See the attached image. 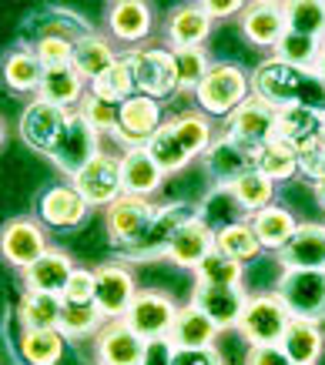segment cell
<instances>
[{"label":"cell","instance_id":"4dcf8cb0","mask_svg":"<svg viewBox=\"0 0 325 365\" xmlns=\"http://www.w3.org/2000/svg\"><path fill=\"white\" fill-rule=\"evenodd\" d=\"M114 61H118V54H114L111 41H108L104 34H91L88 31L74 41V61H71V67H74L88 84L101 78L108 67H114Z\"/></svg>","mask_w":325,"mask_h":365},{"label":"cell","instance_id":"7c38bea8","mask_svg":"<svg viewBox=\"0 0 325 365\" xmlns=\"http://www.w3.org/2000/svg\"><path fill=\"white\" fill-rule=\"evenodd\" d=\"M158 215V205L151 198H135V195H121L111 208L104 211V225H108V238L118 245V252L131 248L141 235L151 228Z\"/></svg>","mask_w":325,"mask_h":365},{"label":"cell","instance_id":"f6af8a7d","mask_svg":"<svg viewBox=\"0 0 325 365\" xmlns=\"http://www.w3.org/2000/svg\"><path fill=\"white\" fill-rule=\"evenodd\" d=\"M232 191H235L238 205L248 211V218H252L255 211L275 205V185H272L265 175H258V171H248L245 178H238L235 185H232Z\"/></svg>","mask_w":325,"mask_h":365},{"label":"cell","instance_id":"7dc6e473","mask_svg":"<svg viewBox=\"0 0 325 365\" xmlns=\"http://www.w3.org/2000/svg\"><path fill=\"white\" fill-rule=\"evenodd\" d=\"M319 47H322V41H312V37H302V34L285 31V37L275 44L272 57H279V61L295 64V67H312L315 57H319Z\"/></svg>","mask_w":325,"mask_h":365},{"label":"cell","instance_id":"74e56055","mask_svg":"<svg viewBox=\"0 0 325 365\" xmlns=\"http://www.w3.org/2000/svg\"><path fill=\"white\" fill-rule=\"evenodd\" d=\"M104 322L108 319L101 315V309L94 302H64L57 332L64 339H91V335H98L104 329Z\"/></svg>","mask_w":325,"mask_h":365},{"label":"cell","instance_id":"1f68e13d","mask_svg":"<svg viewBox=\"0 0 325 365\" xmlns=\"http://www.w3.org/2000/svg\"><path fill=\"white\" fill-rule=\"evenodd\" d=\"M282 352L289 355V362L295 365H315L325 352V335L319 329V322H302L292 319V325L282 335Z\"/></svg>","mask_w":325,"mask_h":365},{"label":"cell","instance_id":"9a60e30c","mask_svg":"<svg viewBox=\"0 0 325 365\" xmlns=\"http://www.w3.org/2000/svg\"><path fill=\"white\" fill-rule=\"evenodd\" d=\"M165 124V114H161V101L148 98V94H135L121 104L118 111V128H114V141L121 148H145L151 141V134Z\"/></svg>","mask_w":325,"mask_h":365},{"label":"cell","instance_id":"d590c367","mask_svg":"<svg viewBox=\"0 0 325 365\" xmlns=\"http://www.w3.org/2000/svg\"><path fill=\"white\" fill-rule=\"evenodd\" d=\"M168 124H171V131H175V138H178V144L191 155V161L202 158L208 151V144L215 141L212 118L202 111H181L175 118H168Z\"/></svg>","mask_w":325,"mask_h":365},{"label":"cell","instance_id":"44dd1931","mask_svg":"<svg viewBox=\"0 0 325 365\" xmlns=\"http://www.w3.org/2000/svg\"><path fill=\"white\" fill-rule=\"evenodd\" d=\"M285 31H289V24H285V7L282 4H275V0H252V4H245L242 34H245L248 44L275 51V44L285 37Z\"/></svg>","mask_w":325,"mask_h":365},{"label":"cell","instance_id":"6f0895ef","mask_svg":"<svg viewBox=\"0 0 325 365\" xmlns=\"http://www.w3.org/2000/svg\"><path fill=\"white\" fill-rule=\"evenodd\" d=\"M312 71H315V74H319V81H322V84H325V41H322V47H319V57H315Z\"/></svg>","mask_w":325,"mask_h":365},{"label":"cell","instance_id":"f5cc1de1","mask_svg":"<svg viewBox=\"0 0 325 365\" xmlns=\"http://www.w3.org/2000/svg\"><path fill=\"white\" fill-rule=\"evenodd\" d=\"M171 365H225V359L215 349H175L171 352Z\"/></svg>","mask_w":325,"mask_h":365},{"label":"cell","instance_id":"8992f818","mask_svg":"<svg viewBox=\"0 0 325 365\" xmlns=\"http://www.w3.org/2000/svg\"><path fill=\"white\" fill-rule=\"evenodd\" d=\"M178 309L181 305L171 299L168 292H161V288H138L135 302H131V309L124 315V325L138 339L158 342V339H168L171 325L178 319Z\"/></svg>","mask_w":325,"mask_h":365},{"label":"cell","instance_id":"30bf717a","mask_svg":"<svg viewBox=\"0 0 325 365\" xmlns=\"http://www.w3.org/2000/svg\"><path fill=\"white\" fill-rule=\"evenodd\" d=\"M275 121H279V111L265 104L258 98H248L245 104H238L235 111L225 118L222 134H228L232 141H238L248 151H258L265 141L275 138Z\"/></svg>","mask_w":325,"mask_h":365},{"label":"cell","instance_id":"91938a15","mask_svg":"<svg viewBox=\"0 0 325 365\" xmlns=\"http://www.w3.org/2000/svg\"><path fill=\"white\" fill-rule=\"evenodd\" d=\"M4 141H7V124H4V118H0V148H4Z\"/></svg>","mask_w":325,"mask_h":365},{"label":"cell","instance_id":"7a4b0ae2","mask_svg":"<svg viewBox=\"0 0 325 365\" xmlns=\"http://www.w3.org/2000/svg\"><path fill=\"white\" fill-rule=\"evenodd\" d=\"M248 98H252V78L245 74V67L232 64V61L212 64V71L205 74V81L195 91L198 111L208 118H222V121Z\"/></svg>","mask_w":325,"mask_h":365},{"label":"cell","instance_id":"e575fe53","mask_svg":"<svg viewBox=\"0 0 325 365\" xmlns=\"http://www.w3.org/2000/svg\"><path fill=\"white\" fill-rule=\"evenodd\" d=\"M41 78H44V64L37 61L34 47H14L4 57V84L14 94H37Z\"/></svg>","mask_w":325,"mask_h":365},{"label":"cell","instance_id":"7bdbcfd3","mask_svg":"<svg viewBox=\"0 0 325 365\" xmlns=\"http://www.w3.org/2000/svg\"><path fill=\"white\" fill-rule=\"evenodd\" d=\"M88 94H94V98H101V101H111V104H124L128 98H135V94H138V91H135V78H131L128 64L121 61V54H118L114 67H108L98 81H91Z\"/></svg>","mask_w":325,"mask_h":365},{"label":"cell","instance_id":"d6986e66","mask_svg":"<svg viewBox=\"0 0 325 365\" xmlns=\"http://www.w3.org/2000/svg\"><path fill=\"white\" fill-rule=\"evenodd\" d=\"M215 242H218V235H215L212 228H208V225L198 218V211H195L188 222H185L178 232L171 235L165 258H168L171 265L191 268V272H195V268L205 262V255L215 252Z\"/></svg>","mask_w":325,"mask_h":365},{"label":"cell","instance_id":"ab89813d","mask_svg":"<svg viewBox=\"0 0 325 365\" xmlns=\"http://www.w3.org/2000/svg\"><path fill=\"white\" fill-rule=\"evenodd\" d=\"M64 335L57 329H47V332H21V359L24 365H57L61 355H64Z\"/></svg>","mask_w":325,"mask_h":365},{"label":"cell","instance_id":"f907efd6","mask_svg":"<svg viewBox=\"0 0 325 365\" xmlns=\"http://www.w3.org/2000/svg\"><path fill=\"white\" fill-rule=\"evenodd\" d=\"M64 302H94V268H74V275L68 278V285L61 292Z\"/></svg>","mask_w":325,"mask_h":365},{"label":"cell","instance_id":"bcb514c9","mask_svg":"<svg viewBox=\"0 0 325 365\" xmlns=\"http://www.w3.org/2000/svg\"><path fill=\"white\" fill-rule=\"evenodd\" d=\"M175 67H178V91L195 94L205 74L212 71V57L205 47H185V51H175Z\"/></svg>","mask_w":325,"mask_h":365},{"label":"cell","instance_id":"816d5d0a","mask_svg":"<svg viewBox=\"0 0 325 365\" xmlns=\"http://www.w3.org/2000/svg\"><path fill=\"white\" fill-rule=\"evenodd\" d=\"M299 175L305 181H312V185L325 181V144H315V148L299 155Z\"/></svg>","mask_w":325,"mask_h":365},{"label":"cell","instance_id":"94428289","mask_svg":"<svg viewBox=\"0 0 325 365\" xmlns=\"http://www.w3.org/2000/svg\"><path fill=\"white\" fill-rule=\"evenodd\" d=\"M322 144H325V111H322Z\"/></svg>","mask_w":325,"mask_h":365},{"label":"cell","instance_id":"6125c7cd","mask_svg":"<svg viewBox=\"0 0 325 365\" xmlns=\"http://www.w3.org/2000/svg\"><path fill=\"white\" fill-rule=\"evenodd\" d=\"M292 365H295V362H292Z\"/></svg>","mask_w":325,"mask_h":365},{"label":"cell","instance_id":"b9f144b4","mask_svg":"<svg viewBox=\"0 0 325 365\" xmlns=\"http://www.w3.org/2000/svg\"><path fill=\"white\" fill-rule=\"evenodd\" d=\"M242 278H245V265L218 248L205 255V262L195 268V285H245Z\"/></svg>","mask_w":325,"mask_h":365},{"label":"cell","instance_id":"f1b7e54d","mask_svg":"<svg viewBox=\"0 0 325 365\" xmlns=\"http://www.w3.org/2000/svg\"><path fill=\"white\" fill-rule=\"evenodd\" d=\"M282 272L289 268H325V225H299L292 242L279 252Z\"/></svg>","mask_w":325,"mask_h":365},{"label":"cell","instance_id":"8fae6325","mask_svg":"<svg viewBox=\"0 0 325 365\" xmlns=\"http://www.w3.org/2000/svg\"><path fill=\"white\" fill-rule=\"evenodd\" d=\"M101 134L94 131L84 118H81L78 111H71L68 118V128H64V134H61V141L54 144V151H51V161H54L61 171L68 178H74L81 171V168L88 165V161H94V158L101 155Z\"/></svg>","mask_w":325,"mask_h":365},{"label":"cell","instance_id":"cb8c5ba5","mask_svg":"<svg viewBox=\"0 0 325 365\" xmlns=\"http://www.w3.org/2000/svg\"><path fill=\"white\" fill-rule=\"evenodd\" d=\"M212 17L205 14L202 4H181L168 14L165 21V37H168V51H185V47H205L212 37Z\"/></svg>","mask_w":325,"mask_h":365},{"label":"cell","instance_id":"6da1fadb","mask_svg":"<svg viewBox=\"0 0 325 365\" xmlns=\"http://www.w3.org/2000/svg\"><path fill=\"white\" fill-rule=\"evenodd\" d=\"M248 78H252V98L272 104L275 111L282 108L325 111V84L312 67H295L279 57H265Z\"/></svg>","mask_w":325,"mask_h":365},{"label":"cell","instance_id":"8d00e7d4","mask_svg":"<svg viewBox=\"0 0 325 365\" xmlns=\"http://www.w3.org/2000/svg\"><path fill=\"white\" fill-rule=\"evenodd\" d=\"M255 171L269 178L272 185L289 181V178L299 175V155H295V151H292L285 141L272 138V141H265L255 151Z\"/></svg>","mask_w":325,"mask_h":365},{"label":"cell","instance_id":"d6a6232c","mask_svg":"<svg viewBox=\"0 0 325 365\" xmlns=\"http://www.w3.org/2000/svg\"><path fill=\"white\" fill-rule=\"evenodd\" d=\"M61 309L64 299L51 295V292H24L17 302V319H21L24 332H47L61 325Z\"/></svg>","mask_w":325,"mask_h":365},{"label":"cell","instance_id":"d4e9b609","mask_svg":"<svg viewBox=\"0 0 325 365\" xmlns=\"http://www.w3.org/2000/svg\"><path fill=\"white\" fill-rule=\"evenodd\" d=\"M121 185L124 195L135 198H155L165 185V171L155 165L148 148H124L121 151Z\"/></svg>","mask_w":325,"mask_h":365},{"label":"cell","instance_id":"2e32d148","mask_svg":"<svg viewBox=\"0 0 325 365\" xmlns=\"http://www.w3.org/2000/svg\"><path fill=\"white\" fill-rule=\"evenodd\" d=\"M188 302L198 305L222 332H232V329L238 332V322H242V312H245L248 292H245V285H195Z\"/></svg>","mask_w":325,"mask_h":365},{"label":"cell","instance_id":"52a82bcc","mask_svg":"<svg viewBox=\"0 0 325 365\" xmlns=\"http://www.w3.org/2000/svg\"><path fill=\"white\" fill-rule=\"evenodd\" d=\"M71 188L78 191L81 198L88 201L91 208H111L114 201L124 195L121 185V155H111V151H101V155L88 161L74 178H68Z\"/></svg>","mask_w":325,"mask_h":365},{"label":"cell","instance_id":"7402d4cb","mask_svg":"<svg viewBox=\"0 0 325 365\" xmlns=\"http://www.w3.org/2000/svg\"><path fill=\"white\" fill-rule=\"evenodd\" d=\"M104 24H108V34L114 41H124V44L135 47L141 41H148V34L155 27V11L145 0H114L108 7Z\"/></svg>","mask_w":325,"mask_h":365},{"label":"cell","instance_id":"836d02e7","mask_svg":"<svg viewBox=\"0 0 325 365\" xmlns=\"http://www.w3.org/2000/svg\"><path fill=\"white\" fill-rule=\"evenodd\" d=\"M195 211H198V218H202L215 235L225 232V228H232V225H238V222H248V211L238 205L235 191L225 188V185H215Z\"/></svg>","mask_w":325,"mask_h":365},{"label":"cell","instance_id":"11a10c76","mask_svg":"<svg viewBox=\"0 0 325 365\" xmlns=\"http://www.w3.org/2000/svg\"><path fill=\"white\" fill-rule=\"evenodd\" d=\"M202 7L212 21H225V17H232V14L245 11V0H202Z\"/></svg>","mask_w":325,"mask_h":365},{"label":"cell","instance_id":"c3c4849f","mask_svg":"<svg viewBox=\"0 0 325 365\" xmlns=\"http://www.w3.org/2000/svg\"><path fill=\"white\" fill-rule=\"evenodd\" d=\"M34 54L44 64V71L47 67H68L74 61V41L61 37V34H41L34 41Z\"/></svg>","mask_w":325,"mask_h":365},{"label":"cell","instance_id":"ba28073f","mask_svg":"<svg viewBox=\"0 0 325 365\" xmlns=\"http://www.w3.org/2000/svg\"><path fill=\"white\" fill-rule=\"evenodd\" d=\"M135 295H138L135 272L124 262H104V265L94 268V305L101 309V315L108 322L124 319Z\"/></svg>","mask_w":325,"mask_h":365},{"label":"cell","instance_id":"5b68a950","mask_svg":"<svg viewBox=\"0 0 325 365\" xmlns=\"http://www.w3.org/2000/svg\"><path fill=\"white\" fill-rule=\"evenodd\" d=\"M275 292L285 302V309L292 312V319H325V268H289V272H282Z\"/></svg>","mask_w":325,"mask_h":365},{"label":"cell","instance_id":"603a6c76","mask_svg":"<svg viewBox=\"0 0 325 365\" xmlns=\"http://www.w3.org/2000/svg\"><path fill=\"white\" fill-rule=\"evenodd\" d=\"M74 258H71L68 248H57L51 245L41 258H37L34 265L21 272L24 278V292H51V295H61L64 285H68V278L74 275Z\"/></svg>","mask_w":325,"mask_h":365},{"label":"cell","instance_id":"9c48e42d","mask_svg":"<svg viewBox=\"0 0 325 365\" xmlns=\"http://www.w3.org/2000/svg\"><path fill=\"white\" fill-rule=\"evenodd\" d=\"M47 248L51 245H47L44 225L37 222V218H31V215L11 218V222L0 228V258L11 268H17V272H27Z\"/></svg>","mask_w":325,"mask_h":365},{"label":"cell","instance_id":"ac0fdd59","mask_svg":"<svg viewBox=\"0 0 325 365\" xmlns=\"http://www.w3.org/2000/svg\"><path fill=\"white\" fill-rule=\"evenodd\" d=\"M145 349L148 342L138 339L124 325V319L104 322V329L94 335V359H98V365H141L145 362Z\"/></svg>","mask_w":325,"mask_h":365},{"label":"cell","instance_id":"db71d44e","mask_svg":"<svg viewBox=\"0 0 325 365\" xmlns=\"http://www.w3.org/2000/svg\"><path fill=\"white\" fill-rule=\"evenodd\" d=\"M245 365H292L282 345H248Z\"/></svg>","mask_w":325,"mask_h":365},{"label":"cell","instance_id":"277c9868","mask_svg":"<svg viewBox=\"0 0 325 365\" xmlns=\"http://www.w3.org/2000/svg\"><path fill=\"white\" fill-rule=\"evenodd\" d=\"M289 325L292 312L285 309L279 292H258V295H248L238 335L245 339V345H279Z\"/></svg>","mask_w":325,"mask_h":365},{"label":"cell","instance_id":"5bb4252c","mask_svg":"<svg viewBox=\"0 0 325 365\" xmlns=\"http://www.w3.org/2000/svg\"><path fill=\"white\" fill-rule=\"evenodd\" d=\"M191 215H195V208H191V205H185V201L158 205V215H155V222H151V228H148V232L141 235L131 248H124L121 255L128 258V262H151V258H165L171 235L178 232V228L188 222Z\"/></svg>","mask_w":325,"mask_h":365},{"label":"cell","instance_id":"9f6ffc18","mask_svg":"<svg viewBox=\"0 0 325 365\" xmlns=\"http://www.w3.org/2000/svg\"><path fill=\"white\" fill-rule=\"evenodd\" d=\"M171 352H175V345H171L168 339L148 342V349H145V362H141V365H171Z\"/></svg>","mask_w":325,"mask_h":365},{"label":"cell","instance_id":"4fadbf2b","mask_svg":"<svg viewBox=\"0 0 325 365\" xmlns=\"http://www.w3.org/2000/svg\"><path fill=\"white\" fill-rule=\"evenodd\" d=\"M71 111H61L54 104L34 98L27 108L21 111V121H17V131H21V141L37 151V155H51L54 144L61 141V134L68 128Z\"/></svg>","mask_w":325,"mask_h":365},{"label":"cell","instance_id":"4316f807","mask_svg":"<svg viewBox=\"0 0 325 365\" xmlns=\"http://www.w3.org/2000/svg\"><path fill=\"white\" fill-rule=\"evenodd\" d=\"M218 339H222V329L191 302L178 309V319L168 332V342L175 349H215Z\"/></svg>","mask_w":325,"mask_h":365},{"label":"cell","instance_id":"3957f363","mask_svg":"<svg viewBox=\"0 0 325 365\" xmlns=\"http://www.w3.org/2000/svg\"><path fill=\"white\" fill-rule=\"evenodd\" d=\"M121 61L128 64L135 91L155 101H165L178 91V67H175V51L168 47H131L124 51Z\"/></svg>","mask_w":325,"mask_h":365},{"label":"cell","instance_id":"f546056e","mask_svg":"<svg viewBox=\"0 0 325 365\" xmlns=\"http://www.w3.org/2000/svg\"><path fill=\"white\" fill-rule=\"evenodd\" d=\"M252 232L258 235V242L265 252H282L285 245L292 242V235L299 232V222H295V215L289 208H282V205H269V208L255 211L252 218Z\"/></svg>","mask_w":325,"mask_h":365},{"label":"cell","instance_id":"f35d334b","mask_svg":"<svg viewBox=\"0 0 325 365\" xmlns=\"http://www.w3.org/2000/svg\"><path fill=\"white\" fill-rule=\"evenodd\" d=\"M285 24L292 34L325 41V0H285Z\"/></svg>","mask_w":325,"mask_h":365},{"label":"cell","instance_id":"60d3db41","mask_svg":"<svg viewBox=\"0 0 325 365\" xmlns=\"http://www.w3.org/2000/svg\"><path fill=\"white\" fill-rule=\"evenodd\" d=\"M145 148H148V155L155 158V165L161 168L165 175H178V171H185V168L191 165V155L178 144V138H175V131H171L168 121L151 134V141H148Z\"/></svg>","mask_w":325,"mask_h":365},{"label":"cell","instance_id":"680465c9","mask_svg":"<svg viewBox=\"0 0 325 365\" xmlns=\"http://www.w3.org/2000/svg\"><path fill=\"white\" fill-rule=\"evenodd\" d=\"M315 188V201H319V208L325 211V181H319V185H312Z\"/></svg>","mask_w":325,"mask_h":365},{"label":"cell","instance_id":"83f0119b","mask_svg":"<svg viewBox=\"0 0 325 365\" xmlns=\"http://www.w3.org/2000/svg\"><path fill=\"white\" fill-rule=\"evenodd\" d=\"M37 98L61 108V111H78L81 101L88 98V81L81 78L71 64L47 67L44 78H41V88H37Z\"/></svg>","mask_w":325,"mask_h":365},{"label":"cell","instance_id":"e0dca14e","mask_svg":"<svg viewBox=\"0 0 325 365\" xmlns=\"http://www.w3.org/2000/svg\"><path fill=\"white\" fill-rule=\"evenodd\" d=\"M208 175L215 178V185H225L232 188L238 178H245L248 171H255V151L242 148L238 141H232L228 134H215V141L208 144V151L202 155Z\"/></svg>","mask_w":325,"mask_h":365},{"label":"cell","instance_id":"ee69618b","mask_svg":"<svg viewBox=\"0 0 325 365\" xmlns=\"http://www.w3.org/2000/svg\"><path fill=\"white\" fill-rule=\"evenodd\" d=\"M215 248H218V252H225V255H232V258H235V262H242V265L255 262L258 255L265 252V248H262V242H258V235L252 232V225H248V222H238V225H232V228L218 232Z\"/></svg>","mask_w":325,"mask_h":365},{"label":"cell","instance_id":"484cf974","mask_svg":"<svg viewBox=\"0 0 325 365\" xmlns=\"http://www.w3.org/2000/svg\"><path fill=\"white\" fill-rule=\"evenodd\" d=\"M275 138L289 144L295 155L322 144V111H312V108H282L279 121H275Z\"/></svg>","mask_w":325,"mask_h":365},{"label":"cell","instance_id":"681fc988","mask_svg":"<svg viewBox=\"0 0 325 365\" xmlns=\"http://www.w3.org/2000/svg\"><path fill=\"white\" fill-rule=\"evenodd\" d=\"M118 111H121V104L101 101V98H94V94H88V98L81 101V108H78V114L98 134H114V128H118Z\"/></svg>","mask_w":325,"mask_h":365},{"label":"cell","instance_id":"ffe728a7","mask_svg":"<svg viewBox=\"0 0 325 365\" xmlns=\"http://www.w3.org/2000/svg\"><path fill=\"white\" fill-rule=\"evenodd\" d=\"M91 205L81 198L78 191L68 185H54V188H47L37 201V222L44 225V228H61V232H71V228H78L84 218H88Z\"/></svg>","mask_w":325,"mask_h":365}]
</instances>
